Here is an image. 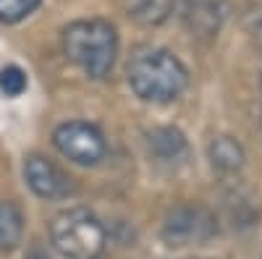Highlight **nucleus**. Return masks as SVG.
Listing matches in <instances>:
<instances>
[{"label": "nucleus", "mask_w": 262, "mask_h": 259, "mask_svg": "<svg viewBox=\"0 0 262 259\" xmlns=\"http://www.w3.org/2000/svg\"><path fill=\"white\" fill-rule=\"evenodd\" d=\"M128 84L144 102L168 105L189 86V68L165 48H142L128 60Z\"/></svg>", "instance_id": "nucleus-1"}, {"label": "nucleus", "mask_w": 262, "mask_h": 259, "mask_svg": "<svg viewBox=\"0 0 262 259\" xmlns=\"http://www.w3.org/2000/svg\"><path fill=\"white\" fill-rule=\"evenodd\" d=\"M63 53L90 79H105L118 55L116 27L102 18L74 21L63 29Z\"/></svg>", "instance_id": "nucleus-2"}, {"label": "nucleus", "mask_w": 262, "mask_h": 259, "mask_svg": "<svg viewBox=\"0 0 262 259\" xmlns=\"http://www.w3.org/2000/svg\"><path fill=\"white\" fill-rule=\"evenodd\" d=\"M50 241L63 259H100L107 246V233L90 209L74 207L53 218Z\"/></svg>", "instance_id": "nucleus-3"}, {"label": "nucleus", "mask_w": 262, "mask_h": 259, "mask_svg": "<svg viewBox=\"0 0 262 259\" xmlns=\"http://www.w3.org/2000/svg\"><path fill=\"white\" fill-rule=\"evenodd\" d=\"M215 233H217V220L202 204H181L170 209L163 223V239L168 246L207 244Z\"/></svg>", "instance_id": "nucleus-4"}, {"label": "nucleus", "mask_w": 262, "mask_h": 259, "mask_svg": "<svg viewBox=\"0 0 262 259\" xmlns=\"http://www.w3.org/2000/svg\"><path fill=\"white\" fill-rule=\"evenodd\" d=\"M53 142L58 147V152L76 165H97L107 152L102 131L84 121L60 123L53 131Z\"/></svg>", "instance_id": "nucleus-5"}, {"label": "nucleus", "mask_w": 262, "mask_h": 259, "mask_svg": "<svg viewBox=\"0 0 262 259\" xmlns=\"http://www.w3.org/2000/svg\"><path fill=\"white\" fill-rule=\"evenodd\" d=\"M24 178L29 189L42 199H66L74 191V183L66 173L48 157L29 155L24 162Z\"/></svg>", "instance_id": "nucleus-6"}, {"label": "nucleus", "mask_w": 262, "mask_h": 259, "mask_svg": "<svg viewBox=\"0 0 262 259\" xmlns=\"http://www.w3.org/2000/svg\"><path fill=\"white\" fill-rule=\"evenodd\" d=\"M181 18L196 37H215L226 18V0H181Z\"/></svg>", "instance_id": "nucleus-7"}, {"label": "nucleus", "mask_w": 262, "mask_h": 259, "mask_svg": "<svg viewBox=\"0 0 262 259\" xmlns=\"http://www.w3.org/2000/svg\"><path fill=\"white\" fill-rule=\"evenodd\" d=\"M207 157H210L212 168L221 170V173H236V170H242V165L247 160L244 147L238 144L233 136H228V134H221V136H212L210 139Z\"/></svg>", "instance_id": "nucleus-8"}, {"label": "nucleus", "mask_w": 262, "mask_h": 259, "mask_svg": "<svg viewBox=\"0 0 262 259\" xmlns=\"http://www.w3.org/2000/svg\"><path fill=\"white\" fill-rule=\"evenodd\" d=\"M24 236V212L16 202H0V251H13Z\"/></svg>", "instance_id": "nucleus-9"}, {"label": "nucleus", "mask_w": 262, "mask_h": 259, "mask_svg": "<svg viewBox=\"0 0 262 259\" xmlns=\"http://www.w3.org/2000/svg\"><path fill=\"white\" fill-rule=\"evenodd\" d=\"M126 16L144 27H158L170 16L173 0H123Z\"/></svg>", "instance_id": "nucleus-10"}, {"label": "nucleus", "mask_w": 262, "mask_h": 259, "mask_svg": "<svg viewBox=\"0 0 262 259\" xmlns=\"http://www.w3.org/2000/svg\"><path fill=\"white\" fill-rule=\"evenodd\" d=\"M149 149L155 152L160 160H176L179 155H184L186 149V136L173 126H163L155 128L149 134Z\"/></svg>", "instance_id": "nucleus-11"}, {"label": "nucleus", "mask_w": 262, "mask_h": 259, "mask_svg": "<svg viewBox=\"0 0 262 259\" xmlns=\"http://www.w3.org/2000/svg\"><path fill=\"white\" fill-rule=\"evenodd\" d=\"M29 86L27 71H21L18 66H6L0 68V92L6 97H21Z\"/></svg>", "instance_id": "nucleus-12"}, {"label": "nucleus", "mask_w": 262, "mask_h": 259, "mask_svg": "<svg viewBox=\"0 0 262 259\" xmlns=\"http://www.w3.org/2000/svg\"><path fill=\"white\" fill-rule=\"evenodd\" d=\"M42 0H0V21L3 24H16L27 18Z\"/></svg>", "instance_id": "nucleus-13"}, {"label": "nucleus", "mask_w": 262, "mask_h": 259, "mask_svg": "<svg viewBox=\"0 0 262 259\" xmlns=\"http://www.w3.org/2000/svg\"><path fill=\"white\" fill-rule=\"evenodd\" d=\"M27 259H48V254H45V251H32Z\"/></svg>", "instance_id": "nucleus-14"}, {"label": "nucleus", "mask_w": 262, "mask_h": 259, "mask_svg": "<svg viewBox=\"0 0 262 259\" xmlns=\"http://www.w3.org/2000/svg\"><path fill=\"white\" fill-rule=\"evenodd\" d=\"M259 86H262V76H259Z\"/></svg>", "instance_id": "nucleus-15"}]
</instances>
